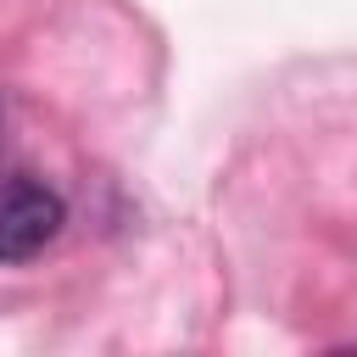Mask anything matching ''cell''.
I'll use <instances>...</instances> for the list:
<instances>
[{
	"instance_id": "1",
	"label": "cell",
	"mask_w": 357,
	"mask_h": 357,
	"mask_svg": "<svg viewBox=\"0 0 357 357\" xmlns=\"http://www.w3.org/2000/svg\"><path fill=\"white\" fill-rule=\"evenodd\" d=\"M67 223L61 190L33 173H0V262H33Z\"/></svg>"
},
{
	"instance_id": "2",
	"label": "cell",
	"mask_w": 357,
	"mask_h": 357,
	"mask_svg": "<svg viewBox=\"0 0 357 357\" xmlns=\"http://www.w3.org/2000/svg\"><path fill=\"white\" fill-rule=\"evenodd\" d=\"M0 128H6V100H0Z\"/></svg>"
}]
</instances>
